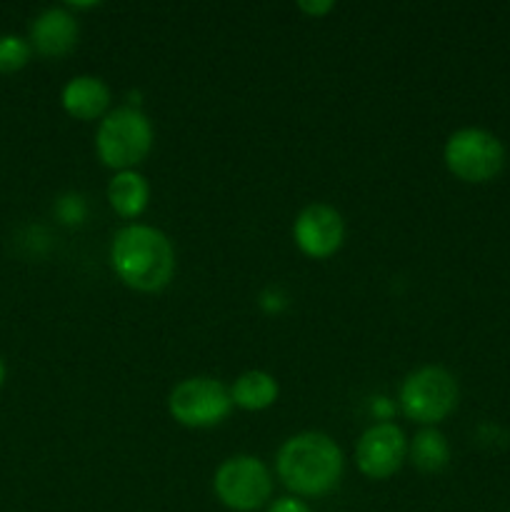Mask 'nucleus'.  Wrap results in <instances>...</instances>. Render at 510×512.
Here are the masks:
<instances>
[{"instance_id": "1", "label": "nucleus", "mask_w": 510, "mask_h": 512, "mask_svg": "<svg viewBox=\"0 0 510 512\" xmlns=\"http://www.w3.org/2000/svg\"><path fill=\"white\" fill-rule=\"evenodd\" d=\"M110 265L128 288L158 293L173 280L175 250L165 233L153 225H128L110 245Z\"/></svg>"}, {"instance_id": "2", "label": "nucleus", "mask_w": 510, "mask_h": 512, "mask_svg": "<svg viewBox=\"0 0 510 512\" xmlns=\"http://www.w3.org/2000/svg\"><path fill=\"white\" fill-rule=\"evenodd\" d=\"M343 475V453L325 433L293 435L278 450V478L303 498L330 493Z\"/></svg>"}, {"instance_id": "3", "label": "nucleus", "mask_w": 510, "mask_h": 512, "mask_svg": "<svg viewBox=\"0 0 510 512\" xmlns=\"http://www.w3.org/2000/svg\"><path fill=\"white\" fill-rule=\"evenodd\" d=\"M95 148L108 168L133 170L153 148V125L138 108H115L100 120Z\"/></svg>"}, {"instance_id": "4", "label": "nucleus", "mask_w": 510, "mask_h": 512, "mask_svg": "<svg viewBox=\"0 0 510 512\" xmlns=\"http://www.w3.org/2000/svg\"><path fill=\"white\" fill-rule=\"evenodd\" d=\"M400 405L410 420L435 425L448 418L458 405V383L438 365H425L405 378L400 388Z\"/></svg>"}, {"instance_id": "5", "label": "nucleus", "mask_w": 510, "mask_h": 512, "mask_svg": "<svg viewBox=\"0 0 510 512\" xmlns=\"http://www.w3.org/2000/svg\"><path fill=\"white\" fill-rule=\"evenodd\" d=\"M443 155L450 173L465 183H488L505 165L503 143L483 128L455 130Z\"/></svg>"}, {"instance_id": "6", "label": "nucleus", "mask_w": 510, "mask_h": 512, "mask_svg": "<svg viewBox=\"0 0 510 512\" xmlns=\"http://www.w3.org/2000/svg\"><path fill=\"white\" fill-rule=\"evenodd\" d=\"M213 488L225 508L235 512H253L270 500L273 478L258 458L235 455L215 470Z\"/></svg>"}, {"instance_id": "7", "label": "nucleus", "mask_w": 510, "mask_h": 512, "mask_svg": "<svg viewBox=\"0 0 510 512\" xmlns=\"http://www.w3.org/2000/svg\"><path fill=\"white\" fill-rule=\"evenodd\" d=\"M233 398L220 380L188 378L173 388L168 410L185 428H213L230 415Z\"/></svg>"}, {"instance_id": "8", "label": "nucleus", "mask_w": 510, "mask_h": 512, "mask_svg": "<svg viewBox=\"0 0 510 512\" xmlns=\"http://www.w3.org/2000/svg\"><path fill=\"white\" fill-rule=\"evenodd\" d=\"M408 453V440L403 430L393 423H378L365 430L355 448V463L360 473L370 480H388L403 465Z\"/></svg>"}, {"instance_id": "9", "label": "nucleus", "mask_w": 510, "mask_h": 512, "mask_svg": "<svg viewBox=\"0 0 510 512\" xmlns=\"http://www.w3.org/2000/svg\"><path fill=\"white\" fill-rule=\"evenodd\" d=\"M293 238L300 253L315 260H325L338 253V248L343 245L345 223L338 210L330 205H308L295 220Z\"/></svg>"}, {"instance_id": "10", "label": "nucleus", "mask_w": 510, "mask_h": 512, "mask_svg": "<svg viewBox=\"0 0 510 512\" xmlns=\"http://www.w3.org/2000/svg\"><path fill=\"white\" fill-rule=\"evenodd\" d=\"M78 43V23L65 8H48L30 25V45L45 58H60Z\"/></svg>"}, {"instance_id": "11", "label": "nucleus", "mask_w": 510, "mask_h": 512, "mask_svg": "<svg viewBox=\"0 0 510 512\" xmlns=\"http://www.w3.org/2000/svg\"><path fill=\"white\" fill-rule=\"evenodd\" d=\"M60 100H63L65 113L73 115V118L95 120L108 110L110 90L95 75H78V78L68 80Z\"/></svg>"}, {"instance_id": "12", "label": "nucleus", "mask_w": 510, "mask_h": 512, "mask_svg": "<svg viewBox=\"0 0 510 512\" xmlns=\"http://www.w3.org/2000/svg\"><path fill=\"white\" fill-rule=\"evenodd\" d=\"M108 200L123 218H138L150 200V185L135 170H123L108 185Z\"/></svg>"}, {"instance_id": "13", "label": "nucleus", "mask_w": 510, "mask_h": 512, "mask_svg": "<svg viewBox=\"0 0 510 512\" xmlns=\"http://www.w3.org/2000/svg\"><path fill=\"white\" fill-rule=\"evenodd\" d=\"M230 398H233V405L243 410H265L278 400V383L270 373L250 370L235 380V385L230 388Z\"/></svg>"}, {"instance_id": "14", "label": "nucleus", "mask_w": 510, "mask_h": 512, "mask_svg": "<svg viewBox=\"0 0 510 512\" xmlns=\"http://www.w3.org/2000/svg\"><path fill=\"white\" fill-rule=\"evenodd\" d=\"M410 458L423 473H438L450 460L448 440L438 430H423L415 435L413 445H410Z\"/></svg>"}, {"instance_id": "15", "label": "nucleus", "mask_w": 510, "mask_h": 512, "mask_svg": "<svg viewBox=\"0 0 510 512\" xmlns=\"http://www.w3.org/2000/svg\"><path fill=\"white\" fill-rule=\"evenodd\" d=\"M33 55V45L20 35H0V73H15L25 68Z\"/></svg>"}, {"instance_id": "16", "label": "nucleus", "mask_w": 510, "mask_h": 512, "mask_svg": "<svg viewBox=\"0 0 510 512\" xmlns=\"http://www.w3.org/2000/svg\"><path fill=\"white\" fill-rule=\"evenodd\" d=\"M268 512H310V508L298 498H278L275 503H270Z\"/></svg>"}, {"instance_id": "17", "label": "nucleus", "mask_w": 510, "mask_h": 512, "mask_svg": "<svg viewBox=\"0 0 510 512\" xmlns=\"http://www.w3.org/2000/svg\"><path fill=\"white\" fill-rule=\"evenodd\" d=\"M300 10H305V13L318 18V15H325L328 10H333V3H330V0H325V3H310V0H303V3H300Z\"/></svg>"}, {"instance_id": "18", "label": "nucleus", "mask_w": 510, "mask_h": 512, "mask_svg": "<svg viewBox=\"0 0 510 512\" xmlns=\"http://www.w3.org/2000/svg\"><path fill=\"white\" fill-rule=\"evenodd\" d=\"M5 383V365H3V360H0V385Z\"/></svg>"}]
</instances>
